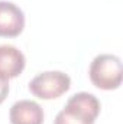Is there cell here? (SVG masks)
Segmentation results:
<instances>
[{"label":"cell","instance_id":"obj_1","mask_svg":"<svg viewBox=\"0 0 123 124\" xmlns=\"http://www.w3.org/2000/svg\"><path fill=\"white\" fill-rule=\"evenodd\" d=\"M100 113L98 100L88 93L74 94L61 110L54 124H94Z\"/></svg>","mask_w":123,"mask_h":124},{"label":"cell","instance_id":"obj_2","mask_svg":"<svg viewBox=\"0 0 123 124\" xmlns=\"http://www.w3.org/2000/svg\"><path fill=\"white\" fill-rule=\"evenodd\" d=\"M88 75L93 85L100 90H116L122 84V61L112 54H101L93 59Z\"/></svg>","mask_w":123,"mask_h":124},{"label":"cell","instance_id":"obj_3","mask_svg":"<svg viewBox=\"0 0 123 124\" xmlns=\"http://www.w3.org/2000/svg\"><path fill=\"white\" fill-rule=\"evenodd\" d=\"M71 87L70 77L62 71H45L29 82V91L41 100H54L65 94Z\"/></svg>","mask_w":123,"mask_h":124},{"label":"cell","instance_id":"obj_4","mask_svg":"<svg viewBox=\"0 0 123 124\" xmlns=\"http://www.w3.org/2000/svg\"><path fill=\"white\" fill-rule=\"evenodd\" d=\"M25 28L22 9L12 1H0V38H16Z\"/></svg>","mask_w":123,"mask_h":124},{"label":"cell","instance_id":"obj_5","mask_svg":"<svg viewBox=\"0 0 123 124\" xmlns=\"http://www.w3.org/2000/svg\"><path fill=\"white\" fill-rule=\"evenodd\" d=\"M9 118L12 124H42L44 110L32 100H20L10 107Z\"/></svg>","mask_w":123,"mask_h":124},{"label":"cell","instance_id":"obj_6","mask_svg":"<svg viewBox=\"0 0 123 124\" xmlns=\"http://www.w3.org/2000/svg\"><path fill=\"white\" fill-rule=\"evenodd\" d=\"M25 55L16 46L0 45V77L4 79L16 78L25 68Z\"/></svg>","mask_w":123,"mask_h":124},{"label":"cell","instance_id":"obj_7","mask_svg":"<svg viewBox=\"0 0 123 124\" xmlns=\"http://www.w3.org/2000/svg\"><path fill=\"white\" fill-rule=\"evenodd\" d=\"M7 94H9V79L0 77V104L6 100Z\"/></svg>","mask_w":123,"mask_h":124}]
</instances>
